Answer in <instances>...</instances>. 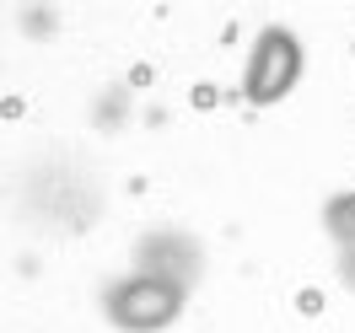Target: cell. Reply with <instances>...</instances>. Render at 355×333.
<instances>
[{
	"instance_id": "cell-4",
	"label": "cell",
	"mask_w": 355,
	"mask_h": 333,
	"mask_svg": "<svg viewBox=\"0 0 355 333\" xmlns=\"http://www.w3.org/2000/svg\"><path fill=\"white\" fill-rule=\"evenodd\" d=\"M323 221H329L339 247H355V194H334L329 210H323Z\"/></svg>"
},
{
	"instance_id": "cell-3",
	"label": "cell",
	"mask_w": 355,
	"mask_h": 333,
	"mask_svg": "<svg viewBox=\"0 0 355 333\" xmlns=\"http://www.w3.org/2000/svg\"><path fill=\"white\" fill-rule=\"evenodd\" d=\"M135 269L140 274H151V280H178V285H189L194 274H200V253L189 237H146L140 253H135Z\"/></svg>"
},
{
	"instance_id": "cell-5",
	"label": "cell",
	"mask_w": 355,
	"mask_h": 333,
	"mask_svg": "<svg viewBox=\"0 0 355 333\" xmlns=\"http://www.w3.org/2000/svg\"><path fill=\"white\" fill-rule=\"evenodd\" d=\"M339 274H345V285L355 290V247H345V258H339Z\"/></svg>"
},
{
	"instance_id": "cell-2",
	"label": "cell",
	"mask_w": 355,
	"mask_h": 333,
	"mask_svg": "<svg viewBox=\"0 0 355 333\" xmlns=\"http://www.w3.org/2000/svg\"><path fill=\"white\" fill-rule=\"evenodd\" d=\"M296 75H302V44H296V33L291 27H264L253 54H248V75H243L248 102H259V108L280 102L296 87Z\"/></svg>"
},
{
	"instance_id": "cell-1",
	"label": "cell",
	"mask_w": 355,
	"mask_h": 333,
	"mask_svg": "<svg viewBox=\"0 0 355 333\" xmlns=\"http://www.w3.org/2000/svg\"><path fill=\"white\" fill-rule=\"evenodd\" d=\"M183 290L189 285H178V280L135 274V280H124V285L103 290V312H108L124 333H156V328H167L178 312H183Z\"/></svg>"
}]
</instances>
